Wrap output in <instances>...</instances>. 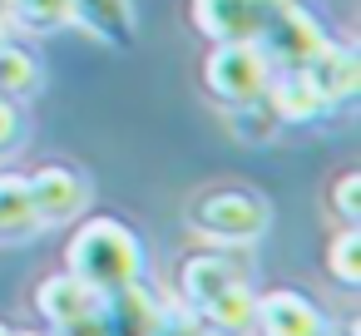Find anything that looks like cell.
I'll use <instances>...</instances> for the list:
<instances>
[{"label":"cell","mask_w":361,"mask_h":336,"mask_svg":"<svg viewBox=\"0 0 361 336\" xmlns=\"http://www.w3.org/2000/svg\"><path fill=\"white\" fill-rule=\"evenodd\" d=\"M70 272L94 292L114 297L144 277V242L114 218H90L70 237Z\"/></svg>","instance_id":"cell-1"},{"label":"cell","mask_w":361,"mask_h":336,"mask_svg":"<svg viewBox=\"0 0 361 336\" xmlns=\"http://www.w3.org/2000/svg\"><path fill=\"white\" fill-rule=\"evenodd\" d=\"M188 223L213 242H252L267 228V198L252 188H208L193 198Z\"/></svg>","instance_id":"cell-2"},{"label":"cell","mask_w":361,"mask_h":336,"mask_svg":"<svg viewBox=\"0 0 361 336\" xmlns=\"http://www.w3.org/2000/svg\"><path fill=\"white\" fill-rule=\"evenodd\" d=\"M267 85H272V65H267V50L257 40H233V45L213 50V60H208V89L218 99L252 109Z\"/></svg>","instance_id":"cell-3"},{"label":"cell","mask_w":361,"mask_h":336,"mask_svg":"<svg viewBox=\"0 0 361 336\" xmlns=\"http://www.w3.org/2000/svg\"><path fill=\"white\" fill-rule=\"evenodd\" d=\"M257 40H267L287 70H307L317 60V50L326 45L322 25L302 6H287V0H272V6H267V20H262V35Z\"/></svg>","instance_id":"cell-4"},{"label":"cell","mask_w":361,"mask_h":336,"mask_svg":"<svg viewBox=\"0 0 361 336\" xmlns=\"http://www.w3.org/2000/svg\"><path fill=\"white\" fill-rule=\"evenodd\" d=\"M247 277H252V257L243 252V242H223L218 252H193L178 267V287L193 306H203L208 297H218L223 287L247 282Z\"/></svg>","instance_id":"cell-5"},{"label":"cell","mask_w":361,"mask_h":336,"mask_svg":"<svg viewBox=\"0 0 361 336\" xmlns=\"http://www.w3.org/2000/svg\"><path fill=\"white\" fill-rule=\"evenodd\" d=\"M267 6L272 0H193V25L218 45L257 40L262 20H267Z\"/></svg>","instance_id":"cell-6"},{"label":"cell","mask_w":361,"mask_h":336,"mask_svg":"<svg viewBox=\"0 0 361 336\" xmlns=\"http://www.w3.org/2000/svg\"><path fill=\"white\" fill-rule=\"evenodd\" d=\"M35 306H40V316H45L55 331H65V326H75V321H85V316L104 311V306H109V297H104V292H94L90 282H80L75 272H60V277L40 282Z\"/></svg>","instance_id":"cell-7"},{"label":"cell","mask_w":361,"mask_h":336,"mask_svg":"<svg viewBox=\"0 0 361 336\" xmlns=\"http://www.w3.org/2000/svg\"><path fill=\"white\" fill-rule=\"evenodd\" d=\"M25 188H30L35 223H65V218H75L85 208V193H90L75 168H40L35 178H25Z\"/></svg>","instance_id":"cell-8"},{"label":"cell","mask_w":361,"mask_h":336,"mask_svg":"<svg viewBox=\"0 0 361 336\" xmlns=\"http://www.w3.org/2000/svg\"><path fill=\"white\" fill-rule=\"evenodd\" d=\"M252 321L267 331V336H326V321L322 311L302 297V292H272L257 301Z\"/></svg>","instance_id":"cell-9"},{"label":"cell","mask_w":361,"mask_h":336,"mask_svg":"<svg viewBox=\"0 0 361 336\" xmlns=\"http://www.w3.org/2000/svg\"><path fill=\"white\" fill-rule=\"evenodd\" d=\"M302 75L317 85V94H322L326 104H346V99L356 94V55H351V50H331V45H322L317 60H312Z\"/></svg>","instance_id":"cell-10"},{"label":"cell","mask_w":361,"mask_h":336,"mask_svg":"<svg viewBox=\"0 0 361 336\" xmlns=\"http://www.w3.org/2000/svg\"><path fill=\"white\" fill-rule=\"evenodd\" d=\"M267 109H272V119H282V124H307V119L326 114L331 104L317 94V85H312L302 70H292L287 80H277V85H272V99H267Z\"/></svg>","instance_id":"cell-11"},{"label":"cell","mask_w":361,"mask_h":336,"mask_svg":"<svg viewBox=\"0 0 361 336\" xmlns=\"http://www.w3.org/2000/svg\"><path fill=\"white\" fill-rule=\"evenodd\" d=\"M70 11L109 45H129L134 40V11L129 0H70Z\"/></svg>","instance_id":"cell-12"},{"label":"cell","mask_w":361,"mask_h":336,"mask_svg":"<svg viewBox=\"0 0 361 336\" xmlns=\"http://www.w3.org/2000/svg\"><path fill=\"white\" fill-rule=\"evenodd\" d=\"M252 311H257V301H252L247 282H233V287H223L218 297L203 301V316H208L213 331H243L252 321Z\"/></svg>","instance_id":"cell-13"},{"label":"cell","mask_w":361,"mask_h":336,"mask_svg":"<svg viewBox=\"0 0 361 336\" xmlns=\"http://www.w3.org/2000/svg\"><path fill=\"white\" fill-rule=\"evenodd\" d=\"M326 267H331V277H336L341 287H356V282H361V237H356V228H351V223L331 237Z\"/></svg>","instance_id":"cell-14"},{"label":"cell","mask_w":361,"mask_h":336,"mask_svg":"<svg viewBox=\"0 0 361 336\" xmlns=\"http://www.w3.org/2000/svg\"><path fill=\"white\" fill-rule=\"evenodd\" d=\"M11 15L25 30H60L75 11H70V0H11Z\"/></svg>","instance_id":"cell-15"},{"label":"cell","mask_w":361,"mask_h":336,"mask_svg":"<svg viewBox=\"0 0 361 336\" xmlns=\"http://www.w3.org/2000/svg\"><path fill=\"white\" fill-rule=\"evenodd\" d=\"M25 228H35L30 188H25V178H6L0 183V232H25Z\"/></svg>","instance_id":"cell-16"},{"label":"cell","mask_w":361,"mask_h":336,"mask_svg":"<svg viewBox=\"0 0 361 336\" xmlns=\"http://www.w3.org/2000/svg\"><path fill=\"white\" fill-rule=\"evenodd\" d=\"M40 85V65L25 50L0 45V94H30Z\"/></svg>","instance_id":"cell-17"},{"label":"cell","mask_w":361,"mask_h":336,"mask_svg":"<svg viewBox=\"0 0 361 336\" xmlns=\"http://www.w3.org/2000/svg\"><path fill=\"white\" fill-rule=\"evenodd\" d=\"M356 188H361V173H341V183L331 188V198H336V213H341V223H356Z\"/></svg>","instance_id":"cell-18"}]
</instances>
